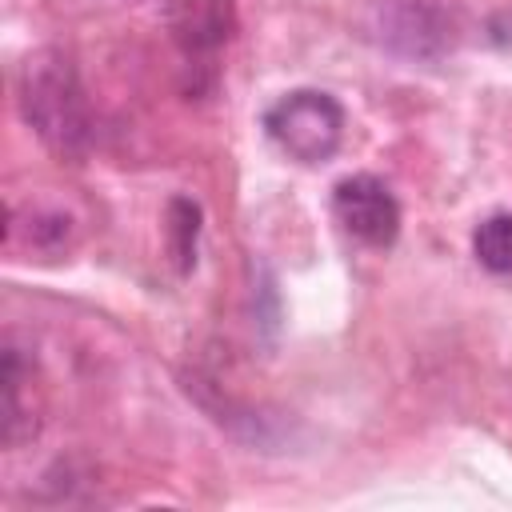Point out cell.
<instances>
[{"label": "cell", "mask_w": 512, "mask_h": 512, "mask_svg": "<svg viewBox=\"0 0 512 512\" xmlns=\"http://www.w3.org/2000/svg\"><path fill=\"white\" fill-rule=\"evenodd\" d=\"M20 112L28 128L44 140L48 152L76 160L88 152L92 140V116L84 88L76 80V68L60 52H36L20 64Z\"/></svg>", "instance_id": "obj_1"}, {"label": "cell", "mask_w": 512, "mask_h": 512, "mask_svg": "<svg viewBox=\"0 0 512 512\" xmlns=\"http://www.w3.org/2000/svg\"><path fill=\"white\" fill-rule=\"evenodd\" d=\"M364 32L376 48H384L400 60L432 64L456 48L460 20L440 0H368Z\"/></svg>", "instance_id": "obj_2"}, {"label": "cell", "mask_w": 512, "mask_h": 512, "mask_svg": "<svg viewBox=\"0 0 512 512\" xmlns=\"http://www.w3.org/2000/svg\"><path fill=\"white\" fill-rule=\"evenodd\" d=\"M264 132L296 164H324L344 140V108L320 88H296L264 112Z\"/></svg>", "instance_id": "obj_3"}, {"label": "cell", "mask_w": 512, "mask_h": 512, "mask_svg": "<svg viewBox=\"0 0 512 512\" xmlns=\"http://www.w3.org/2000/svg\"><path fill=\"white\" fill-rule=\"evenodd\" d=\"M332 212L348 236L368 248H392L400 236V204L384 180L356 172L332 188Z\"/></svg>", "instance_id": "obj_4"}, {"label": "cell", "mask_w": 512, "mask_h": 512, "mask_svg": "<svg viewBox=\"0 0 512 512\" xmlns=\"http://www.w3.org/2000/svg\"><path fill=\"white\" fill-rule=\"evenodd\" d=\"M172 32L188 56L216 52L232 36V0H176Z\"/></svg>", "instance_id": "obj_5"}, {"label": "cell", "mask_w": 512, "mask_h": 512, "mask_svg": "<svg viewBox=\"0 0 512 512\" xmlns=\"http://www.w3.org/2000/svg\"><path fill=\"white\" fill-rule=\"evenodd\" d=\"M24 380H28V368L20 360V352L8 344L4 348V368H0V392H4V404H0V436L8 448L24 444L32 432H36V416L32 408H24Z\"/></svg>", "instance_id": "obj_6"}, {"label": "cell", "mask_w": 512, "mask_h": 512, "mask_svg": "<svg viewBox=\"0 0 512 512\" xmlns=\"http://www.w3.org/2000/svg\"><path fill=\"white\" fill-rule=\"evenodd\" d=\"M472 252L480 260V268H488L492 276H512V216H488L476 232H472Z\"/></svg>", "instance_id": "obj_7"}, {"label": "cell", "mask_w": 512, "mask_h": 512, "mask_svg": "<svg viewBox=\"0 0 512 512\" xmlns=\"http://www.w3.org/2000/svg\"><path fill=\"white\" fill-rule=\"evenodd\" d=\"M168 244L172 260L180 272H192L196 264V244H200V204L188 196H172L168 204Z\"/></svg>", "instance_id": "obj_8"}]
</instances>
